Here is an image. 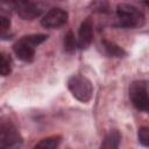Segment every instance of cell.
Wrapping results in <instances>:
<instances>
[{
    "label": "cell",
    "instance_id": "1",
    "mask_svg": "<svg viewBox=\"0 0 149 149\" xmlns=\"http://www.w3.org/2000/svg\"><path fill=\"white\" fill-rule=\"evenodd\" d=\"M116 15L119 20V26L123 28H140L144 23L143 13L135 6L128 3H120L116 7Z\"/></svg>",
    "mask_w": 149,
    "mask_h": 149
},
{
    "label": "cell",
    "instance_id": "2",
    "mask_svg": "<svg viewBox=\"0 0 149 149\" xmlns=\"http://www.w3.org/2000/svg\"><path fill=\"white\" fill-rule=\"evenodd\" d=\"M68 88L71 94L80 102H88L93 95V86L90 79L84 76L74 74L68 80Z\"/></svg>",
    "mask_w": 149,
    "mask_h": 149
},
{
    "label": "cell",
    "instance_id": "3",
    "mask_svg": "<svg viewBox=\"0 0 149 149\" xmlns=\"http://www.w3.org/2000/svg\"><path fill=\"white\" fill-rule=\"evenodd\" d=\"M129 98L136 109L149 113V93L144 81H134L130 85Z\"/></svg>",
    "mask_w": 149,
    "mask_h": 149
},
{
    "label": "cell",
    "instance_id": "4",
    "mask_svg": "<svg viewBox=\"0 0 149 149\" xmlns=\"http://www.w3.org/2000/svg\"><path fill=\"white\" fill-rule=\"evenodd\" d=\"M22 142V137L12 122H2L0 126V147L15 148Z\"/></svg>",
    "mask_w": 149,
    "mask_h": 149
},
{
    "label": "cell",
    "instance_id": "5",
    "mask_svg": "<svg viewBox=\"0 0 149 149\" xmlns=\"http://www.w3.org/2000/svg\"><path fill=\"white\" fill-rule=\"evenodd\" d=\"M68 12L62 8H51L42 17L41 24L48 29H56L62 27L68 21Z\"/></svg>",
    "mask_w": 149,
    "mask_h": 149
},
{
    "label": "cell",
    "instance_id": "6",
    "mask_svg": "<svg viewBox=\"0 0 149 149\" xmlns=\"http://www.w3.org/2000/svg\"><path fill=\"white\" fill-rule=\"evenodd\" d=\"M35 48L36 47L34 44H31L24 36L22 38H20L13 45V50H14V54L16 55V57L19 59H21L22 62H26V63H30L34 61Z\"/></svg>",
    "mask_w": 149,
    "mask_h": 149
},
{
    "label": "cell",
    "instance_id": "7",
    "mask_svg": "<svg viewBox=\"0 0 149 149\" xmlns=\"http://www.w3.org/2000/svg\"><path fill=\"white\" fill-rule=\"evenodd\" d=\"M15 6H16V12L19 16L22 17L23 20H34L37 16H40L42 13V8L38 5L30 2L28 0H24Z\"/></svg>",
    "mask_w": 149,
    "mask_h": 149
},
{
    "label": "cell",
    "instance_id": "8",
    "mask_svg": "<svg viewBox=\"0 0 149 149\" xmlns=\"http://www.w3.org/2000/svg\"><path fill=\"white\" fill-rule=\"evenodd\" d=\"M93 41V26L91 19H86L81 22L78 33V48L86 49Z\"/></svg>",
    "mask_w": 149,
    "mask_h": 149
},
{
    "label": "cell",
    "instance_id": "9",
    "mask_svg": "<svg viewBox=\"0 0 149 149\" xmlns=\"http://www.w3.org/2000/svg\"><path fill=\"white\" fill-rule=\"evenodd\" d=\"M121 141V134L118 130H111L104 139L102 143H101V148H106V149H115L119 147Z\"/></svg>",
    "mask_w": 149,
    "mask_h": 149
},
{
    "label": "cell",
    "instance_id": "10",
    "mask_svg": "<svg viewBox=\"0 0 149 149\" xmlns=\"http://www.w3.org/2000/svg\"><path fill=\"white\" fill-rule=\"evenodd\" d=\"M102 45H104V49L107 52V55H109L112 57H119L120 58V57H123L126 55V51L120 45L115 44L114 42L104 40L102 41Z\"/></svg>",
    "mask_w": 149,
    "mask_h": 149
},
{
    "label": "cell",
    "instance_id": "11",
    "mask_svg": "<svg viewBox=\"0 0 149 149\" xmlns=\"http://www.w3.org/2000/svg\"><path fill=\"white\" fill-rule=\"evenodd\" d=\"M61 143V136H50L47 139L41 140L35 148H42V149H55Z\"/></svg>",
    "mask_w": 149,
    "mask_h": 149
},
{
    "label": "cell",
    "instance_id": "12",
    "mask_svg": "<svg viewBox=\"0 0 149 149\" xmlns=\"http://www.w3.org/2000/svg\"><path fill=\"white\" fill-rule=\"evenodd\" d=\"M63 44H64V50L66 52H73L78 45V42L76 41L74 38V35L72 31H68V34L64 36V41H63Z\"/></svg>",
    "mask_w": 149,
    "mask_h": 149
},
{
    "label": "cell",
    "instance_id": "13",
    "mask_svg": "<svg viewBox=\"0 0 149 149\" xmlns=\"http://www.w3.org/2000/svg\"><path fill=\"white\" fill-rule=\"evenodd\" d=\"M12 71V61L10 57H8L6 54H1L0 57V73L2 77H6Z\"/></svg>",
    "mask_w": 149,
    "mask_h": 149
},
{
    "label": "cell",
    "instance_id": "14",
    "mask_svg": "<svg viewBox=\"0 0 149 149\" xmlns=\"http://www.w3.org/2000/svg\"><path fill=\"white\" fill-rule=\"evenodd\" d=\"M137 139H139V142L143 147L149 148V128L148 127H141L137 132Z\"/></svg>",
    "mask_w": 149,
    "mask_h": 149
},
{
    "label": "cell",
    "instance_id": "15",
    "mask_svg": "<svg viewBox=\"0 0 149 149\" xmlns=\"http://www.w3.org/2000/svg\"><path fill=\"white\" fill-rule=\"evenodd\" d=\"M9 27H10V21H9V19H7L6 16H1V34H2V36H3L5 33L9 29Z\"/></svg>",
    "mask_w": 149,
    "mask_h": 149
},
{
    "label": "cell",
    "instance_id": "16",
    "mask_svg": "<svg viewBox=\"0 0 149 149\" xmlns=\"http://www.w3.org/2000/svg\"><path fill=\"white\" fill-rule=\"evenodd\" d=\"M7 1H10V2H14L15 5H17V3H20V2H22L24 0H7Z\"/></svg>",
    "mask_w": 149,
    "mask_h": 149
},
{
    "label": "cell",
    "instance_id": "17",
    "mask_svg": "<svg viewBox=\"0 0 149 149\" xmlns=\"http://www.w3.org/2000/svg\"><path fill=\"white\" fill-rule=\"evenodd\" d=\"M143 2H144V5H146V6H148V7H149V0H143Z\"/></svg>",
    "mask_w": 149,
    "mask_h": 149
}]
</instances>
